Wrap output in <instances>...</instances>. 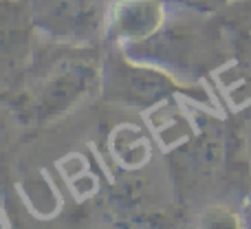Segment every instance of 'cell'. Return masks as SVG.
Instances as JSON below:
<instances>
[{
  "label": "cell",
  "instance_id": "cell-1",
  "mask_svg": "<svg viewBox=\"0 0 251 229\" xmlns=\"http://www.w3.org/2000/svg\"><path fill=\"white\" fill-rule=\"evenodd\" d=\"M104 88L108 100L137 108L161 104L183 91L181 84L174 82L172 75H168L163 69L134 60L132 55L119 51L108 55Z\"/></svg>",
  "mask_w": 251,
  "mask_h": 229
},
{
  "label": "cell",
  "instance_id": "cell-2",
  "mask_svg": "<svg viewBox=\"0 0 251 229\" xmlns=\"http://www.w3.org/2000/svg\"><path fill=\"white\" fill-rule=\"evenodd\" d=\"M203 25H196L194 20H174L163 25L152 38L143 40L139 55L134 53V60L148 62V64L172 69L174 73H194L199 66L205 64V44H214L212 38L205 35L201 29ZM130 55V53H128Z\"/></svg>",
  "mask_w": 251,
  "mask_h": 229
},
{
  "label": "cell",
  "instance_id": "cell-3",
  "mask_svg": "<svg viewBox=\"0 0 251 229\" xmlns=\"http://www.w3.org/2000/svg\"><path fill=\"white\" fill-rule=\"evenodd\" d=\"M31 20L40 31L64 42H91L101 31L97 0H31Z\"/></svg>",
  "mask_w": 251,
  "mask_h": 229
},
{
  "label": "cell",
  "instance_id": "cell-4",
  "mask_svg": "<svg viewBox=\"0 0 251 229\" xmlns=\"http://www.w3.org/2000/svg\"><path fill=\"white\" fill-rule=\"evenodd\" d=\"M95 82V69L84 62H69L51 69L35 84V93L31 97L29 113L33 119H49L66 110L73 102L79 100L82 93L91 88Z\"/></svg>",
  "mask_w": 251,
  "mask_h": 229
},
{
  "label": "cell",
  "instance_id": "cell-5",
  "mask_svg": "<svg viewBox=\"0 0 251 229\" xmlns=\"http://www.w3.org/2000/svg\"><path fill=\"white\" fill-rule=\"evenodd\" d=\"M165 25L161 0H119L110 13V33L126 47L152 38Z\"/></svg>",
  "mask_w": 251,
  "mask_h": 229
},
{
  "label": "cell",
  "instance_id": "cell-6",
  "mask_svg": "<svg viewBox=\"0 0 251 229\" xmlns=\"http://www.w3.org/2000/svg\"><path fill=\"white\" fill-rule=\"evenodd\" d=\"M176 2L187 9H196V11H216V9H225L240 0H176Z\"/></svg>",
  "mask_w": 251,
  "mask_h": 229
},
{
  "label": "cell",
  "instance_id": "cell-7",
  "mask_svg": "<svg viewBox=\"0 0 251 229\" xmlns=\"http://www.w3.org/2000/svg\"><path fill=\"white\" fill-rule=\"evenodd\" d=\"M240 7H243V13L247 18H251V0H240Z\"/></svg>",
  "mask_w": 251,
  "mask_h": 229
},
{
  "label": "cell",
  "instance_id": "cell-8",
  "mask_svg": "<svg viewBox=\"0 0 251 229\" xmlns=\"http://www.w3.org/2000/svg\"><path fill=\"white\" fill-rule=\"evenodd\" d=\"M249 172H251V148H249Z\"/></svg>",
  "mask_w": 251,
  "mask_h": 229
},
{
  "label": "cell",
  "instance_id": "cell-9",
  "mask_svg": "<svg viewBox=\"0 0 251 229\" xmlns=\"http://www.w3.org/2000/svg\"><path fill=\"white\" fill-rule=\"evenodd\" d=\"M247 221H251V209H249V212H247Z\"/></svg>",
  "mask_w": 251,
  "mask_h": 229
}]
</instances>
